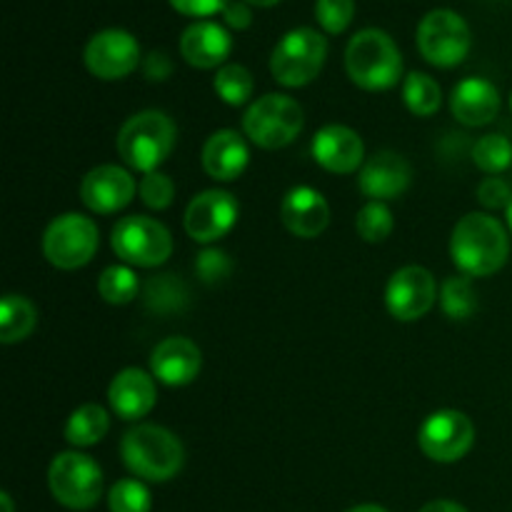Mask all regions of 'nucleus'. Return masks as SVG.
I'll use <instances>...</instances> for the list:
<instances>
[{
    "mask_svg": "<svg viewBox=\"0 0 512 512\" xmlns=\"http://www.w3.org/2000/svg\"><path fill=\"white\" fill-rule=\"evenodd\" d=\"M188 285L175 275H155L143 285V303L150 313L170 315L180 313L188 305Z\"/></svg>",
    "mask_w": 512,
    "mask_h": 512,
    "instance_id": "a878e982",
    "label": "nucleus"
},
{
    "mask_svg": "<svg viewBox=\"0 0 512 512\" xmlns=\"http://www.w3.org/2000/svg\"><path fill=\"white\" fill-rule=\"evenodd\" d=\"M195 273L205 285H220L233 273V263H230L228 253H223V250L208 248L195 260Z\"/></svg>",
    "mask_w": 512,
    "mask_h": 512,
    "instance_id": "c9c22d12",
    "label": "nucleus"
},
{
    "mask_svg": "<svg viewBox=\"0 0 512 512\" xmlns=\"http://www.w3.org/2000/svg\"><path fill=\"white\" fill-rule=\"evenodd\" d=\"M173 198L175 185L165 173H158V170H155V173H148L140 180V200H143L150 210L170 208Z\"/></svg>",
    "mask_w": 512,
    "mask_h": 512,
    "instance_id": "f704fd0d",
    "label": "nucleus"
},
{
    "mask_svg": "<svg viewBox=\"0 0 512 512\" xmlns=\"http://www.w3.org/2000/svg\"><path fill=\"white\" fill-rule=\"evenodd\" d=\"M313 158L323 170L350 175L365 165L363 138L348 125H325L313 135Z\"/></svg>",
    "mask_w": 512,
    "mask_h": 512,
    "instance_id": "dca6fc26",
    "label": "nucleus"
},
{
    "mask_svg": "<svg viewBox=\"0 0 512 512\" xmlns=\"http://www.w3.org/2000/svg\"><path fill=\"white\" fill-rule=\"evenodd\" d=\"M110 408L123 420H140L155 408L158 390L155 380L140 368H125L113 378L108 388Z\"/></svg>",
    "mask_w": 512,
    "mask_h": 512,
    "instance_id": "412c9836",
    "label": "nucleus"
},
{
    "mask_svg": "<svg viewBox=\"0 0 512 512\" xmlns=\"http://www.w3.org/2000/svg\"><path fill=\"white\" fill-rule=\"evenodd\" d=\"M108 428L110 418L105 408L95 403L80 405V408L70 413L68 423H65V440L73 448H90V445L100 443L108 435Z\"/></svg>",
    "mask_w": 512,
    "mask_h": 512,
    "instance_id": "b1692460",
    "label": "nucleus"
},
{
    "mask_svg": "<svg viewBox=\"0 0 512 512\" xmlns=\"http://www.w3.org/2000/svg\"><path fill=\"white\" fill-rule=\"evenodd\" d=\"M48 485L63 508L90 510L103 495V470L90 455L60 453L50 463Z\"/></svg>",
    "mask_w": 512,
    "mask_h": 512,
    "instance_id": "6e6552de",
    "label": "nucleus"
},
{
    "mask_svg": "<svg viewBox=\"0 0 512 512\" xmlns=\"http://www.w3.org/2000/svg\"><path fill=\"white\" fill-rule=\"evenodd\" d=\"M348 512H388V510L380 508V505H355V508H350Z\"/></svg>",
    "mask_w": 512,
    "mask_h": 512,
    "instance_id": "79ce46f5",
    "label": "nucleus"
},
{
    "mask_svg": "<svg viewBox=\"0 0 512 512\" xmlns=\"http://www.w3.org/2000/svg\"><path fill=\"white\" fill-rule=\"evenodd\" d=\"M213 88L223 103L240 108V105H245L253 98L255 83L253 75H250V70L245 68V65L228 63L223 65V68H218V73H215L213 78Z\"/></svg>",
    "mask_w": 512,
    "mask_h": 512,
    "instance_id": "cd10ccee",
    "label": "nucleus"
},
{
    "mask_svg": "<svg viewBox=\"0 0 512 512\" xmlns=\"http://www.w3.org/2000/svg\"><path fill=\"white\" fill-rule=\"evenodd\" d=\"M410 180H413V170L408 160L393 150H380L360 168L358 188L365 198L385 203V200L400 198L408 190Z\"/></svg>",
    "mask_w": 512,
    "mask_h": 512,
    "instance_id": "f3484780",
    "label": "nucleus"
},
{
    "mask_svg": "<svg viewBox=\"0 0 512 512\" xmlns=\"http://www.w3.org/2000/svg\"><path fill=\"white\" fill-rule=\"evenodd\" d=\"M473 163L488 175L505 173L512 165V143L500 133L483 135L473 143Z\"/></svg>",
    "mask_w": 512,
    "mask_h": 512,
    "instance_id": "7c9ffc66",
    "label": "nucleus"
},
{
    "mask_svg": "<svg viewBox=\"0 0 512 512\" xmlns=\"http://www.w3.org/2000/svg\"><path fill=\"white\" fill-rule=\"evenodd\" d=\"M328 58V40L313 28H295L285 33L270 55V73L285 88H303L313 83Z\"/></svg>",
    "mask_w": 512,
    "mask_h": 512,
    "instance_id": "39448f33",
    "label": "nucleus"
},
{
    "mask_svg": "<svg viewBox=\"0 0 512 512\" xmlns=\"http://www.w3.org/2000/svg\"><path fill=\"white\" fill-rule=\"evenodd\" d=\"M120 458L125 468L140 480L168 483L183 470V443L160 425H135L120 440Z\"/></svg>",
    "mask_w": 512,
    "mask_h": 512,
    "instance_id": "f03ea898",
    "label": "nucleus"
},
{
    "mask_svg": "<svg viewBox=\"0 0 512 512\" xmlns=\"http://www.w3.org/2000/svg\"><path fill=\"white\" fill-rule=\"evenodd\" d=\"M110 245L123 263L135 268H158L173 253V235L148 215H128L115 223Z\"/></svg>",
    "mask_w": 512,
    "mask_h": 512,
    "instance_id": "0eeeda50",
    "label": "nucleus"
},
{
    "mask_svg": "<svg viewBox=\"0 0 512 512\" xmlns=\"http://www.w3.org/2000/svg\"><path fill=\"white\" fill-rule=\"evenodd\" d=\"M38 323V310L25 295H5L0 303V340L5 345L20 343L28 338Z\"/></svg>",
    "mask_w": 512,
    "mask_h": 512,
    "instance_id": "393cba45",
    "label": "nucleus"
},
{
    "mask_svg": "<svg viewBox=\"0 0 512 512\" xmlns=\"http://www.w3.org/2000/svg\"><path fill=\"white\" fill-rule=\"evenodd\" d=\"M435 298H438V283L433 273L420 265H405L395 270L385 288V308L395 320H403V323H413L428 315Z\"/></svg>",
    "mask_w": 512,
    "mask_h": 512,
    "instance_id": "f8f14e48",
    "label": "nucleus"
},
{
    "mask_svg": "<svg viewBox=\"0 0 512 512\" xmlns=\"http://www.w3.org/2000/svg\"><path fill=\"white\" fill-rule=\"evenodd\" d=\"M475 443V425L460 410H438L418 430V445L435 463H458Z\"/></svg>",
    "mask_w": 512,
    "mask_h": 512,
    "instance_id": "9b49d317",
    "label": "nucleus"
},
{
    "mask_svg": "<svg viewBox=\"0 0 512 512\" xmlns=\"http://www.w3.org/2000/svg\"><path fill=\"white\" fill-rule=\"evenodd\" d=\"M393 213L385 203L370 200L360 208L358 218H355V230L365 243H383L393 233Z\"/></svg>",
    "mask_w": 512,
    "mask_h": 512,
    "instance_id": "2f4dec72",
    "label": "nucleus"
},
{
    "mask_svg": "<svg viewBox=\"0 0 512 512\" xmlns=\"http://www.w3.org/2000/svg\"><path fill=\"white\" fill-rule=\"evenodd\" d=\"M175 138H178V130L168 115L160 110H140V113L130 115L123 128L118 130L115 148H118L120 160L130 170L148 175L155 173L170 158Z\"/></svg>",
    "mask_w": 512,
    "mask_h": 512,
    "instance_id": "20e7f679",
    "label": "nucleus"
},
{
    "mask_svg": "<svg viewBox=\"0 0 512 512\" xmlns=\"http://www.w3.org/2000/svg\"><path fill=\"white\" fill-rule=\"evenodd\" d=\"M510 108H512V98H510Z\"/></svg>",
    "mask_w": 512,
    "mask_h": 512,
    "instance_id": "49530a36",
    "label": "nucleus"
},
{
    "mask_svg": "<svg viewBox=\"0 0 512 512\" xmlns=\"http://www.w3.org/2000/svg\"><path fill=\"white\" fill-rule=\"evenodd\" d=\"M440 305L450 320H468L478 310V295L468 275H453L440 288Z\"/></svg>",
    "mask_w": 512,
    "mask_h": 512,
    "instance_id": "c756f323",
    "label": "nucleus"
},
{
    "mask_svg": "<svg viewBox=\"0 0 512 512\" xmlns=\"http://www.w3.org/2000/svg\"><path fill=\"white\" fill-rule=\"evenodd\" d=\"M83 60L95 78L120 80L140 65V45L128 30H100L85 45Z\"/></svg>",
    "mask_w": 512,
    "mask_h": 512,
    "instance_id": "ddd939ff",
    "label": "nucleus"
},
{
    "mask_svg": "<svg viewBox=\"0 0 512 512\" xmlns=\"http://www.w3.org/2000/svg\"><path fill=\"white\" fill-rule=\"evenodd\" d=\"M280 220L295 238H318L330 223V205L310 185H298L280 203Z\"/></svg>",
    "mask_w": 512,
    "mask_h": 512,
    "instance_id": "6ab92c4d",
    "label": "nucleus"
},
{
    "mask_svg": "<svg viewBox=\"0 0 512 512\" xmlns=\"http://www.w3.org/2000/svg\"><path fill=\"white\" fill-rule=\"evenodd\" d=\"M100 245L98 225L80 213L58 215L43 235V255L58 270H78L95 258Z\"/></svg>",
    "mask_w": 512,
    "mask_h": 512,
    "instance_id": "1a4fd4ad",
    "label": "nucleus"
},
{
    "mask_svg": "<svg viewBox=\"0 0 512 512\" xmlns=\"http://www.w3.org/2000/svg\"><path fill=\"white\" fill-rule=\"evenodd\" d=\"M228 3L230 0H170V5L188 18H210V15L223 13Z\"/></svg>",
    "mask_w": 512,
    "mask_h": 512,
    "instance_id": "4c0bfd02",
    "label": "nucleus"
},
{
    "mask_svg": "<svg viewBox=\"0 0 512 512\" xmlns=\"http://www.w3.org/2000/svg\"><path fill=\"white\" fill-rule=\"evenodd\" d=\"M450 258L468 278L495 275L510 258V238L503 223L488 213H468L450 235Z\"/></svg>",
    "mask_w": 512,
    "mask_h": 512,
    "instance_id": "f257e3e1",
    "label": "nucleus"
},
{
    "mask_svg": "<svg viewBox=\"0 0 512 512\" xmlns=\"http://www.w3.org/2000/svg\"><path fill=\"white\" fill-rule=\"evenodd\" d=\"M200 368H203V353L198 345L188 338H165L163 343L155 345L153 355H150V370L153 378L160 380L168 388H183L198 378Z\"/></svg>",
    "mask_w": 512,
    "mask_h": 512,
    "instance_id": "a211bd4d",
    "label": "nucleus"
},
{
    "mask_svg": "<svg viewBox=\"0 0 512 512\" xmlns=\"http://www.w3.org/2000/svg\"><path fill=\"white\" fill-rule=\"evenodd\" d=\"M315 18L325 33H345L355 18V0H315Z\"/></svg>",
    "mask_w": 512,
    "mask_h": 512,
    "instance_id": "72a5a7b5",
    "label": "nucleus"
},
{
    "mask_svg": "<svg viewBox=\"0 0 512 512\" xmlns=\"http://www.w3.org/2000/svg\"><path fill=\"white\" fill-rule=\"evenodd\" d=\"M345 70L358 88L380 93L403 78V55L385 30L365 28L350 38L345 48Z\"/></svg>",
    "mask_w": 512,
    "mask_h": 512,
    "instance_id": "7ed1b4c3",
    "label": "nucleus"
},
{
    "mask_svg": "<svg viewBox=\"0 0 512 512\" xmlns=\"http://www.w3.org/2000/svg\"><path fill=\"white\" fill-rule=\"evenodd\" d=\"M505 218H508V225H510V233H512V198H510L508 208H505Z\"/></svg>",
    "mask_w": 512,
    "mask_h": 512,
    "instance_id": "a18cd8bd",
    "label": "nucleus"
},
{
    "mask_svg": "<svg viewBox=\"0 0 512 512\" xmlns=\"http://www.w3.org/2000/svg\"><path fill=\"white\" fill-rule=\"evenodd\" d=\"M223 20L228 28L248 30L250 23H253V10H250V5L245 3V0H233V3H228V8L223 10Z\"/></svg>",
    "mask_w": 512,
    "mask_h": 512,
    "instance_id": "58836bf2",
    "label": "nucleus"
},
{
    "mask_svg": "<svg viewBox=\"0 0 512 512\" xmlns=\"http://www.w3.org/2000/svg\"><path fill=\"white\" fill-rule=\"evenodd\" d=\"M0 503H3V512H13V500H10L8 493L0 495Z\"/></svg>",
    "mask_w": 512,
    "mask_h": 512,
    "instance_id": "c03bdc74",
    "label": "nucleus"
},
{
    "mask_svg": "<svg viewBox=\"0 0 512 512\" xmlns=\"http://www.w3.org/2000/svg\"><path fill=\"white\" fill-rule=\"evenodd\" d=\"M150 490L140 480H118L108 493L110 512H150Z\"/></svg>",
    "mask_w": 512,
    "mask_h": 512,
    "instance_id": "473e14b6",
    "label": "nucleus"
},
{
    "mask_svg": "<svg viewBox=\"0 0 512 512\" xmlns=\"http://www.w3.org/2000/svg\"><path fill=\"white\" fill-rule=\"evenodd\" d=\"M230 50H233L230 33L223 25L210 23V20H198V23L188 25L180 35V55L193 68H223Z\"/></svg>",
    "mask_w": 512,
    "mask_h": 512,
    "instance_id": "aec40b11",
    "label": "nucleus"
},
{
    "mask_svg": "<svg viewBox=\"0 0 512 512\" xmlns=\"http://www.w3.org/2000/svg\"><path fill=\"white\" fill-rule=\"evenodd\" d=\"M473 45L468 23L455 10H430L418 25V50L435 68H455L463 63Z\"/></svg>",
    "mask_w": 512,
    "mask_h": 512,
    "instance_id": "9d476101",
    "label": "nucleus"
},
{
    "mask_svg": "<svg viewBox=\"0 0 512 512\" xmlns=\"http://www.w3.org/2000/svg\"><path fill=\"white\" fill-rule=\"evenodd\" d=\"M243 130L258 148H285L303 130V108L290 95L268 93L245 110Z\"/></svg>",
    "mask_w": 512,
    "mask_h": 512,
    "instance_id": "423d86ee",
    "label": "nucleus"
},
{
    "mask_svg": "<svg viewBox=\"0 0 512 512\" xmlns=\"http://www.w3.org/2000/svg\"><path fill=\"white\" fill-rule=\"evenodd\" d=\"M510 198H512V190L503 178H485L483 183L478 185L480 205H485L488 210L508 208Z\"/></svg>",
    "mask_w": 512,
    "mask_h": 512,
    "instance_id": "e433bc0d",
    "label": "nucleus"
},
{
    "mask_svg": "<svg viewBox=\"0 0 512 512\" xmlns=\"http://www.w3.org/2000/svg\"><path fill=\"white\" fill-rule=\"evenodd\" d=\"M248 5H258V8H273V5H278L280 0H245Z\"/></svg>",
    "mask_w": 512,
    "mask_h": 512,
    "instance_id": "37998d69",
    "label": "nucleus"
},
{
    "mask_svg": "<svg viewBox=\"0 0 512 512\" xmlns=\"http://www.w3.org/2000/svg\"><path fill=\"white\" fill-rule=\"evenodd\" d=\"M98 293L105 303L110 305H128L130 300L138 298L140 280L133 268L128 265H110L100 273Z\"/></svg>",
    "mask_w": 512,
    "mask_h": 512,
    "instance_id": "c85d7f7f",
    "label": "nucleus"
},
{
    "mask_svg": "<svg viewBox=\"0 0 512 512\" xmlns=\"http://www.w3.org/2000/svg\"><path fill=\"white\" fill-rule=\"evenodd\" d=\"M450 110L455 120L468 128L488 125L500 113V90L485 78H465L453 88Z\"/></svg>",
    "mask_w": 512,
    "mask_h": 512,
    "instance_id": "4be33fe9",
    "label": "nucleus"
},
{
    "mask_svg": "<svg viewBox=\"0 0 512 512\" xmlns=\"http://www.w3.org/2000/svg\"><path fill=\"white\" fill-rule=\"evenodd\" d=\"M173 73V65H170L168 55L165 53H150V58L145 60V75L150 80H165Z\"/></svg>",
    "mask_w": 512,
    "mask_h": 512,
    "instance_id": "ea45409f",
    "label": "nucleus"
},
{
    "mask_svg": "<svg viewBox=\"0 0 512 512\" xmlns=\"http://www.w3.org/2000/svg\"><path fill=\"white\" fill-rule=\"evenodd\" d=\"M238 200L228 190H205L190 200L185 210V233L195 243H215L238 223Z\"/></svg>",
    "mask_w": 512,
    "mask_h": 512,
    "instance_id": "4468645a",
    "label": "nucleus"
},
{
    "mask_svg": "<svg viewBox=\"0 0 512 512\" xmlns=\"http://www.w3.org/2000/svg\"><path fill=\"white\" fill-rule=\"evenodd\" d=\"M403 100L408 110L418 118H430L440 110L443 103V90H440L438 80L430 78L428 73H413L403 80Z\"/></svg>",
    "mask_w": 512,
    "mask_h": 512,
    "instance_id": "bb28decb",
    "label": "nucleus"
},
{
    "mask_svg": "<svg viewBox=\"0 0 512 512\" xmlns=\"http://www.w3.org/2000/svg\"><path fill=\"white\" fill-rule=\"evenodd\" d=\"M203 170L213 180L220 183H233L240 175L245 173L250 160L248 143L243 140V135L235 133V130L223 128L215 130L203 145Z\"/></svg>",
    "mask_w": 512,
    "mask_h": 512,
    "instance_id": "5701e85b",
    "label": "nucleus"
},
{
    "mask_svg": "<svg viewBox=\"0 0 512 512\" xmlns=\"http://www.w3.org/2000/svg\"><path fill=\"white\" fill-rule=\"evenodd\" d=\"M138 193L133 175L120 165H98L80 183V200L98 215L120 213Z\"/></svg>",
    "mask_w": 512,
    "mask_h": 512,
    "instance_id": "2eb2a0df",
    "label": "nucleus"
},
{
    "mask_svg": "<svg viewBox=\"0 0 512 512\" xmlns=\"http://www.w3.org/2000/svg\"><path fill=\"white\" fill-rule=\"evenodd\" d=\"M420 512H468L460 503H453V500H433L425 508H420Z\"/></svg>",
    "mask_w": 512,
    "mask_h": 512,
    "instance_id": "a19ab883",
    "label": "nucleus"
}]
</instances>
